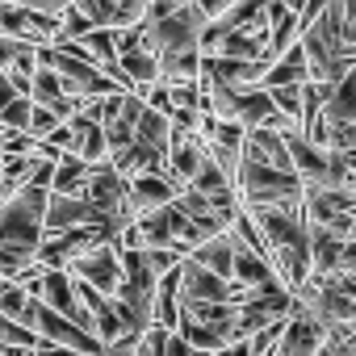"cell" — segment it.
Instances as JSON below:
<instances>
[{
    "label": "cell",
    "instance_id": "obj_24",
    "mask_svg": "<svg viewBox=\"0 0 356 356\" xmlns=\"http://www.w3.org/2000/svg\"><path fill=\"white\" fill-rule=\"evenodd\" d=\"M306 84V80H302ZM302 84H277V88H268V97H273V105L285 113V118H302ZM302 126V122H298Z\"/></svg>",
    "mask_w": 356,
    "mask_h": 356
},
{
    "label": "cell",
    "instance_id": "obj_27",
    "mask_svg": "<svg viewBox=\"0 0 356 356\" xmlns=\"http://www.w3.org/2000/svg\"><path fill=\"white\" fill-rule=\"evenodd\" d=\"M26 122H30V97H13V101H5L0 105V126L5 130H26Z\"/></svg>",
    "mask_w": 356,
    "mask_h": 356
},
{
    "label": "cell",
    "instance_id": "obj_6",
    "mask_svg": "<svg viewBox=\"0 0 356 356\" xmlns=\"http://www.w3.org/2000/svg\"><path fill=\"white\" fill-rule=\"evenodd\" d=\"M268 59H235V55H202L197 63V76L214 80V84H227V88H256L260 76H264Z\"/></svg>",
    "mask_w": 356,
    "mask_h": 356
},
{
    "label": "cell",
    "instance_id": "obj_21",
    "mask_svg": "<svg viewBox=\"0 0 356 356\" xmlns=\"http://www.w3.org/2000/svg\"><path fill=\"white\" fill-rule=\"evenodd\" d=\"M38 343V331H30V327H22L17 318H5L0 314V352L5 356H22V352H30Z\"/></svg>",
    "mask_w": 356,
    "mask_h": 356
},
{
    "label": "cell",
    "instance_id": "obj_14",
    "mask_svg": "<svg viewBox=\"0 0 356 356\" xmlns=\"http://www.w3.org/2000/svg\"><path fill=\"white\" fill-rule=\"evenodd\" d=\"M310 80L306 72V55H302V42H289L277 59H268L264 76H260V88H277V84H302Z\"/></svg>",
    "mask_w": 356,
    "mask_h": 356
},
{
    "label": "cell",
    "instance_id": "obj_16",
    "mask_svg": "<svg viewBox=\"0 0 356 356\" xmlns=\"http://www.w3.org/2000/svg\"><path fill=\"white\" fill-rule=\"evenodd\" d=\"M277 113V105H273V97H268V88H235V105H231V118L235 122H243V126H264L268 118Z\"/></svg>",
    "mask_w": 356,
    "mask_h": 356
},
{
    "label": "cell",
    "instance_id": "obj_29",
    "mask_svg": "<svg viewBox=\"0 0 356 356\" xmlns=\"http://www.w3.org/2000/svg\"><path fill=\"white\" fill-rule=\"evenodd\" d=\"M163 356H202L189 339H181L176 331H163Z\"/></svg>",
    "mask_w": 356,
    "mask_h": 356
},
{
    "label": "cell",
    "instance_id": "obj_13",
    "mask_svg": "<svg viewBox=\"0 0 356 356\" xmlns=\"http://www.w3.org/2000/svg\"><path fill=\"white\" fill-rule=\"evenodd\" d=\"M231 239H235V235H231ZM231 281H235V285H243V289H256V285H268V281H277V273H273L268 256H260V252H252V248H243V243L235 239V256H231Z\"/></svg>",
    "mask_w": 356,
    "mask_h": 356
},
{
    "label": "cell",
    "instance_id": "obj_28",
    "mask_svg": "<svg viewBox=\"0 0 356 356\" xmlns=\"http://www.w3.org/2000/svg\"><path fill=\"white\" fill-rule=\"evenodd\" d=\"M163 331H168V327H155V323H151V327L134 339V352H130V356H163Z\"/></svg>",
    "mask_w": 356,
    "mask_h": 356
},
{
    "label": "cell",
    "instance_id": "obj_25",
    "mask_svg": "<svg viewBox=\"0 0 356 356\" xmlns=\"http://www.w3.org/2000/svg\"><path fill=\"white\" fill-rule=\"evenodd\" d=\"M34 163H38V155H5V159H0V176H5V181L17 189V185H26V181H30Z\"/></svg>",
    "mask_w": 356,
    "mask_h": 356
},
{
    "label": "cell",
    "instance_id": "obj_32",
    "mask_svg": "<svg viewBox=\"0 0 356 356\" xmlns=\"http://www.w3.org/2000/svg\"><path fill=\"white\" fill-rule=\"evenodd\" d=\"M22 9H38V13H59L67 0H17Z\"/></svg>",
    "mask_w": 356,
    "mask_h": 356
},
{
    "label": "cell",
    "instance_id": "obj_23",
    "mask_svg": "<svg viewBox=\"0 0 356 356\" xmlns=\"http://www.w3.org/2000/svg\"><path fill=\"white\" fill-rule=\"evenodd\" d=\"M88 331H92L101 343H113V339H122V335H126V331H122V318H118V310L109 306V298H105V302L92 310V327H88Z\"/></svg>",
    "mask_w": 356,
    "mask_h": 356
},
{
    "label": "cell",
    "instance_id": "obj_20",
    "mask_svg": "<svg viewBox=\"0 0 356 356\" xmlns=\"http://www.w3.org/2000/svg\"><path fill=\"white\" fill-rule=\"evenodd\" d=\"M130 143H138V147H147L155 155H168V113L143 105V113L134 118V138Z\"/></svg>",
    "mask_w": 356,
    "mask_h": 356
},
{
    "label": "cell",
    "instance_id": "obj_17",
    "mask_svg": "<svg viewBox=\"0 0 356 356\" xmlns=\"http://www.w3.org/2000/svg\"><path fill=\"white\" fill-rule=\"evenodd\" d=\"M118 67H122V76L130 80V88H134V92H147V84H155V80H159V59H155L147 47L122 51V55H118Z\"/></svg>",
    "mask_w": 356,
    "mask_h": 356
},
{
    "label": "cell",
    "instance_id": "obj_19",
    "mask_svg": "<svg viewBox=\"0 0 356 356\" xmlns=\"http://www.w3.org/2000/svg\"><path fill=\"white\" fill-rule=\"evenodd\" d=\"M318 118H323V122H356V76H352V72L331 84V92H327Z\"/></svg>",
    "mask_w": 356,
    "mask_h": 356
},
{
    "label": "cell",
    "instance_id": "obj_4",
    "mask_svg": "<svg viewBox=\"0 0 356 356\" xmlns=\"http://www.w3.org/2000/svg\"><path fill=\"white\" fill-rule=\"evenodd\" d=\"M109 227L118 235V227L84 197V193H51L47 189V210H42V235H55V231H67V227Z\"/></svg>",
    "mask_w": 356,
    "mask_h": 356
},
{
    "label": "cell",
    "instance_id": "obj_10",
    "mask_svg": "<svg viewBox=\"0 0 356 356\" xmlns=\"http://www.w3.org/2000/svg\"><path fill=\"white\" fill-rule=\"evenodd\" d=\"M323 343V323L306 310H293L285 323H281V335H277V352L281 356H314V348Z\"/></svg>",
    "mask_w": 356,
    "mask_h": 356
},
{
    "label": "cell",
    "instance_id": "obj_7",
    "mask_svg": "<svg viewBox=\"0 0 356 356\" xmlns=\"http://www.w3.org/2000/svg\"><path fill=\"white\" fill-rule=\"evenodd\" d=\"M248 214L260 227V235H264L268 248L306 243V218H302V210H289V206H252Z\"/></svg>",
    "mask_w": 356,
    "mask_h": 356
},
{
    "label": "cell",
    "instance_id": "obj_12",
    "mask_svg": "<svg viewBox=\"0 0 356 356\" xmlns=\"http://www.w3.org/2000/svg\"><path fill=\"white\" fill-rule=\"evenodd\" d=\"M268 264L277 273V281L285 289H298L306 277H310V252L306 243H281V248H268Z\"/></svg>",
    "mask_w": 356,
    "mask_h": 356
},
{
    "label": "cell",
    "instance_id": "obj_31",
    "mask_svg": "<svg viewBox=\"0 0 356 356\" xmlns=\"http://www.w3.org/2000/svg\"><path fill=\"white\" fill-rule=\"evenodd\" d=\"M134 339H138V335H122V339H113V343H101L97 356H130V352H134Z\"/></svg>",
    "mask_w": 356,
    "mask_h": 356
},
{
    "label": "cell",
    "instance_id": "obj_33",
    "mask_svg": "<svg viewBox=\"0 0 356 356\" xmlns=\"http://www.w3.org/2000/svg\"><path fill=\"white\" fill-rule=\"evenodd\" d=\"M193 5H197L206 17H218V13H227V5H231V0H193Z\"/></svg>",
    "mask_w": 356,
    "mask_h": 356
},
{
    "label": "cell",
    "instance_id": "obj_18",
    "mask_svg": "<svg viewBox=\"0 0 356 356\" xmlns=\"http://www.w3.org/2000/svg\"><path fill=\"white\" fill-rule=\"evenodd\" d=\"M88 172H92V163H84L76 151H59V159L51 168V193H80Z\"/></svg>",
    "mask_w": 356,
    "mask_h": 356
},
{
    "label": "cell",
    "instance_id": "obj_3",
    "mask_svg": "<svg viewBox=\"0 0 356 356\" xmlns=\"http://www.w3.org/2000/svg\"><path fill=\"white\" fill-rule=\"evenodd\" d=\"M239 289H243V285H235V281H227V277L202 268L197 260H189V256L181 260V289H176L181 310L202 306V302H239Z\"/></svg>",
    "mask_w": 356,
    "mask_h": 356
},
{
    "label": "cell",
    "instance_id": "obj_8",
    "mask_svg": "<svg viewBox=\"0 0 356 356\" xmlns=\"http://www.w3.org/2000/svg\"><path fill=\"white\" fill-rule=\"evenodd\" d=\"M34 331H38L42 339H51V343H59V348H72V352H101V339H97L92 331H84V327H76L72 318L55 314L47 302H38Z\"/></svg>",
    "mask_w": 356,
    "mask_h": 356
},
{
    "label": "cell",
    "instance_id": "obj_1",
    "mask_svg": "<svg viewBox=\"0 0 356 356\" xmlns=\"http://www.w3.org/2000/svg\"><path fill=\"white\" fill-rule=\"evenodd\" d=\"M235 197H239L243 210H252V206H289V210H302V181H298L293 172H281V168H268V163H256V159L239 155Z\"/></svg>",
    "mask_w": 356,
    "mask_h": 356
},
{
    "label": "cell",
    "instance_id": "obj_15",
    "mask_svg": "<svg viewBox=\"0 0 356 356\" xmlns=\"http://www.w3.org/2000/svg\"><path fill=\"white\" fill-rule=\"evenodd\" d=\"M231 256H235L231 231H218V235L202 239L197 248H189V260H197L202 268H210V273H218V277H227V281H231Z\"/></svg>",
    "mask_w": 356,
    "mask_h": 356
},
{
    "label": "cell",
    "instance_id": "obj_26",
    "mask_svg": "<svg viewBox=\"0 0 356 356\" xmlns=\"http://www.w3.org/2000/svg\"><path fill=\"white\" fill-rule=\"evenodd\" d=\"M26 289L17 285V281H9V277H0V314L5 318H22V310H26Z\"/></svg>",
    "mask_w": 356,
    "mask_h": 356
},
{
    "label": "cell",
    "instance_id": "obj_9",
    "mask_svg": "<svg viewBox=\"0 0 356 356\" xmlns=\"http://www.w3.org/2000/svg\"><path fill=\"white\" fill-rule=\"evenodd\" d=\"M176 193H181V189H176L163 172H134L126 181V210H130V218H138V214L172 202Z\"/></svg>",
    "mask_w": 356,
    "mask_h": 356
},
{
    "label": "cell",
    "instance_id": "obj_2",
    "mask_svg": "<svg viewBox=\"0 0 356 356\" xmlns=\"http://www.w3.org/2000/svg\"><path fill=\"white\" fill-rule=\"evenodd\" d=\"M42 210H47V189L17 185L5 202H0V243L34 252L38 239H42Z\"/></svg>",
    "mask_w": 356,
    "mask_h": 356
},
{
    "label": "cell",
    "instance_id": "obj_30",
    "mask_svg": "<svg viewBox=\"0 0 356 356\" xmlns=\"http://www.w3.org/2000/svg\"><path fill=\"white\" fill-rule=\"evenodd\" d=\"M22 356H76V352H72V348H59V343H51V339L38 335V343H34L30 352H22Z\"/></svg>",
    "mask_w": 356,
    "mask_h": 356
},
{
    "label": "cell",
    "instance_id": "obj_11",
    "mask_svg": "<svg viewBox=\"0 0 356 356\" xmlns=\"http://www.w3.org/2000/svg\"><path fill=\"white\" fill-rule=\"evenodd\" d=\"M176 289H181V260L151 281V318H155V327H168V331L176 327V314H181Z\"/></svg>",
    "mask_w": 356,
    "mask_h": 356
},
{
    "label": "cell",
    "instance_id": "obj_22",
    "mask_svg": "<svg viewBox=\"0 0 356 356\" xmlns=\"http://www.w3.org/2000/svg\"><path fill=\"white\" fill-rule=\"evenodd\" d=\"M63 88H59V76H55V67H47V63H38L34 72H30V101H38V105H51L55 97H59Z\"/></svg>",
    "mask_w": 356,
    "mask_h": 356
},
{
    "label": "cell",
    "instance_id": "obj_5",
    "mask_svg": "<svg viewBox=\"0 0 356 356\" xmlns=\"http://www.w3.org/2000/svg\"><path fill=\"white\" fill-rule=\"evenodd\" d=\"M67 273L80 277V281H88L97 293L109 298V293L118 289V281H122V264H118V248H113V239L92 243L84 256H76V260L67 264Z\"/></svg>",
    "mask_w": 356,
    "mask_h": 356
}]
</instances>
